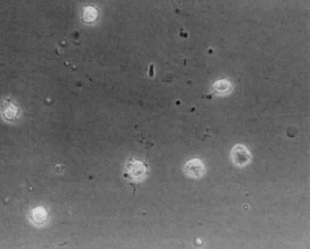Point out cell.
<instances>
[{"instance_id": "6da1fadb", "label": "cell", "mask_w": 310, "mask_h": 249, "mask_svg": "<svg viewBox=\"0 0 310 249\" xmlns=\"http://www.w3.org/2000/svg\"><path fill=\"white\" fill-rule=\"evenodd\" d=\"M230 156L233 164L239 168L246 167L251 161L252 155L250 151L243 144L235 145L231 149Z\"/></svg>"}, {"instance_id": "7a4b0ae2", "label": "cell", "mask_w": 310, "mask_h": 249, "mask_svg": "<svg viewBox=\"0 0 310 249\" xmlns=\"http://www.w3.org/2000/svg\"><path fill=\"white\" fill-rule=\"evenodd\" d=\"M185 170L189 177L199 179L204 174L205 167L200 160L194 159L188 162L185 165Z\"/></svg>"}, {"instance_id": "3957f363", "label": "cell", "mask_w": 310, "mask_h": 249, "mask_svg": "<svg viewBox=\"0 0 310 249\" xmlns=\"http://www.w3.org/2000/svg\"><path fill=\"white\" fill-rule=\"evenodd\" d=\"M84 15L88 20H93L96 16V10L93 8L88 7L85 10Z\"/></svg>"}]
</instances>
